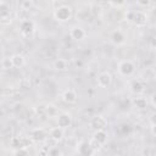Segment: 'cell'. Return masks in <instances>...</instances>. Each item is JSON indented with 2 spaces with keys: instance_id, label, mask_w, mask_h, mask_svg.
Wrapping results in <instances>:
<instances>
[{
  "instance_id": "cb8c5ba5",
  "label": "cell",
  "mask_w": 156,
  "mask_h": 156,
  "mask_svg": "<svg viewBox=\"0 0 156 156\" xmlns=\"http://www.w3.org/2000/svg\"><path fill=\"white\" fill-rule=\"evenodd\" d=\"M21 7H22V10L29 11V9L33 7V0H22V2H21Z\"/></svg>"
},
{
  "instance_id": "9a60e30c",
  "label": "cell",
  "mask_w": 156,
  "mask_h": 156,
  "mask_svg": "<svg viewBox=\"0 0 156 156\" xmlns=\"http://www.w3.org/2000/svg\"><path fill=\"white\" fill-rule=\"evenodd\" d=\"M147 100H146V98H144V96H136V98H134L133 100H132V105L135 107V108H138V110H144V108H146L147 107Z\"/></svg>"
},
{
  "instance_id": "836d02e7",
  "label": "cell",
  "mask_w": 156,
  "mask_h": 156,
  "mask_svg": "<svg viewBox=\"0 0 156 156\" xmlns=\"http://www.w3.org/2000/svg\"><path fill=\"white\" fill-rule=\"evenodd\" d=\"M76 66H77V67H78V66L82 67V66H83V62H82V61H76Z\"/></svg>"
},
{
  "instance_id": "4dcf8cb0",
  "label": "cell",
  "mask_w": 156,
  "mask_h": 156,
  "mask_svg": "<svg viewBox=\"0 0 156 156\" xmlns=\"http://www.w3.org/2000/svg\"><path fill=\"white\" fill-rule=\"evenodd\" d=\"M151 105H152L154 107H156V93H154V94L151 95Z\"/></svg>"
},
{
  "instance_id": "7402d4cb",
  "label": "cell",
  "mask_w": 156,
  "mask_h": 156,
  "mask_svg": "<svg viewBox=\"0 0 156 156\" xmlns=\"http://www.w3.org/2000/svg\"><path fill=\"white\" fill-rule=\"evenodd\" d=\"M35 113L39 116V117H43V116H46V104H40L35 107Z\"/></svg>"
},
{
  "instance_id": "603a6c76",
  "label": "cell",
  "mask_w": 156,
  "mask_h": 156,
  "mask_svg": "<svg viewBox=\"0 0 156 156\" xmlns=\"http://www.w3.org/2000/svg\"><path fill=\"white\" fill-rule=\"evenodd\" d=\"M1 66L4 69H9V68H12L13 65H12V61H11V57H5L1 62Z\"/></svg>"
},
{
  "instance_id": "d4e9b609",
  "label": "cell",
  "mask_w": 156,
  "mask_h": 156,
  "mask_svg": "<svg viewBox=\"0 0 156 156\" xmlns=\"http://www.w3.org/2000/svg\"><path fill=\"white\" fill-rule=\"evenodd\" d=\"M89 143H90V145H91V147H93V149H94L95 151H98V150H99V149H100V147L102 146V145H101L100 143H98V141H96L95 139H93V138H91V139L89 140Z\"/></svg>"
},
{
  "instance_id": "9c48e42d",
  "label": "cell",
  "mask_w": 156,
  "mask_h": 156,
  "mask_svg": "<svg viewBox=\"0 0 156 156\" xmlns=\"http://www.w3.org/2000/svg\"><path fill=\"white\" fill-rule=\"evenodd\" d=\"M110 40H111V43L115 44V45H122V44L126 43V35H124V33H123L122 30L116 29V30H113V32L111 33Z\"/></svg>"
},
{
  "instance_id": "ffe728a7",
  "label": "cell",
  "mask_w": 156,
  "mask_h": 156,
  "mask_svg": "<svg viewBox=\"0 0 156 156\" xmlns=\"http://www.w3.org/2000/svg\"><path fill=\"white\" fill-rule=\"evenodd\" d=\"M46 116L48 117H57L58 116V110H57V107L55 106V105H52V104H48L46 105Z\"/></svg>"
},
{
  "instance_id": "277c9868",
  "label": "cell",
  "mask_w": 156,
  "mask_h": 156,
  "mask_svg": "<svg viewBox=\"0 0 156 156\" xmlns=\"http://www.w3.org/2000/svg\"><path fill=\"white\" fill-rule=\"evenodd\" d=\"M34 29H35L34 22L30 21L29 18L21 21V23H20V32L22 33L23 37H30L34 33Z\"/></svg>"
},
{
  "instance_id": "e0dca14e",
  "label": "cell",
  "mask_w": 156,
  "mask_h": 156,
  "mask_svg": "<svg viewBox=\"0 0 156 156\" xmlns=\"http://www.w3.org/2000/svg\"><path fill=\"white\" fill-rule=\"evenodd\" d=\"M69 67V62L66 58H57L54 62V68L57 71H67Z\"/></svg>"
},
{
  "instance_id": "52a82bcc",
  "label": "cell",
  "mask_w": 156,
  "mask_h": 156,
  "mask_svg": "<svg viewBox=\"0 0 156 156\" xmlns=\"http://www.w3.org/2000/svg\"><path fill=\"white\" fill-rule=\"evenodd\" d=\"M71 124H72V116H71V113L62 112V113H60L57 116V126L58 127L66 129V128L71 127Z\"/></svg>"
},
{
  "instance_id": "44dd1931",
  "label": "cell",
  "mask_w": 156,
  "mask_h": 156,
  "mask_svg": "<svg viewBox=\"0 0 156 156\" xmlns=\"http://www.w3.org/2000/svg\"><path fill=\"white\" fill-rule=\"evenodd\" d=\"M10 145H11L13 149L24 147V146H23V141H22V138H20V136H12V138H11V140H10Z\"/></svg>"
},
{
  "instance_id": "d6986e66",
  "label": "cell",
  "mask_w": 156,
  "mask_h": 156,
  "mask_svg": "<svg viewBox=\"0 0 156 156\" xmlns=\"http://www.w3.org/2000/svg\"><path fill=\"white\" fill-rule=\"evenodd\" d=\"M0 17H1V20H2V22L5 21V20H7L9 17H10V7L6 5V2H4V1H1V5H0Z\"/></svg>"
},
{
  "instance_id": "6da1fadb",
  "label": "cell",
  "mask_w": 156,
  "mask_h": 156,
  "mask_svg": "<svg viewBox=\"0 0 156 156\" xmlns=\"http://www.w3.org/2000/svg\"><path fill=\"white\" fill-rule=\"evenodd\" d=\"M72 16V9L67 5H62V6H58L55 11H54V17L56 21L58 22H66L71 18Z\"/></svg>"
},
{
  "instance_id": "f1b7e54d",
  "label": "cell",
  "mask_w": 156,
  "mask_h": 156,
  "mask_svg": "<svg viewBox=\"0 0 156 156\" xmlns=\"http://www.w3.org/2000/svg\"><path fill=\"white\" fill-rule=\"evenodd\" d=\"M149 46H150V49L156 50V37H154V38L150 39V41H149Z\"/></svg>"
},
{
  "instance_id": "5b68a950",
  "label": "cell",
  "mask_w": 156,
  "mask_h": 156,
  "mask_svg": "<svg viewBox=\"0 0 156 156\" xmlns=\"http://www.w3.org/2000/svg\"><path fill=\"white\" fill-rule=\"evenodd\" d=\"M96 83L99 88H108L112 83V76L110 72H101L98 78H96Z\"/></svg>"
},
{
  "instance_id": "7c38bea8",
  "label": "cell",
  "mask_w": 156,
  "mask_h": 156,
  "mask_svg": "<svg viewBox=\"0 0 156 156\" xmlns=\"http://www.w3.org/2000/svg\"><path fill=\"white\" fill-rule=\"evenodd\" d=\"M130 90H132L134 94H136V95L141 94V93L145 90V84H144V82H143L141 79H133V80L130 82Z\"/></svg>"
},
{
  "instance_id": "8fae6325",
  "label": "cell",
  "mask_w": 156,
  "mask_h": 156,
  "mask_svg": "<svg viewBox=\"0 0 156 156\" xmlns=\"http://www.w3.org/2000/svg\"><path fill=\"white\" fill-rule=\"evenodd\" d=\"M69 35H71V38L74 39V40H83V39L87 37V33H85V30H84L82 27L76 26V27H73V28L71 29Z\"/></svg>"
},
{
  "instance_id": "4316f807",
  "label": "cell",
  "mask_w": 156,
  "mask_h": 156,
  "mask_svg": "<svg viewBox=\"0 0 156 156\" xmlns=\"http://www.w3.org/2000/svg\"><path fill=\"white\" fill-rule=\"evenodd\" d=\"M108 1H110V4H111L112 6H115V7H119V6L124 5V2H126V0H108Z\"/></svg>"
},
{
  "instance_id": "5bb4252c",
  "label": "cell",
  "mask_w": 156,
  "mask_h": 156,
  "mask_svg": "<svg viewBox=\"0 0 156 156\" xmlns=\"http://www.w3.org/2000/svg\"><path fill=\"white\" fill-rule=\"evenodd\" d=\"M77 93L73 90V89H67V90H65L63 91V94H62V99H63V101L65 102H67V104H74L76 101H77Z\"/></svg>"
},
{
  "instance_id": "484cf974",
  "label": "cell",
  "mask_w": 156,
  "mask_h": 156,
  "mask_svg": "<svg viewBox=\"0 0 156 156\" xmlns=\"http://www.w3.org/2000/svg\"><path fill=\"white\" fill-rule=\"evenodd\" d=\"M27 147H20V149H15L13 150V155H27Z\"/></svg>"
},
{
  "instance_id": "8992f818",
  "label": "cell",
  "mask_w": 156,
  "mask_h": 156,
  "mask_svg": "<svg viewBox=\"0 0 156 156\" xmlns=\"http://www.w3.org/2000/svg\"><path fill=\"white\" fill-rule=\"evenodd\" d=\"M132 23L135 24L136 27H143L147 23V15L144 11H134Z\"/></svg>"
},
{
  "instance_id": "4fadbf2b",
  "label": "cell",
  "mask_w": 156,
  "mask_h": 156,
  "mask_svg": "<svg viewBox=\"0 0 156 156\" xmlns=\"http://www.w3.org/2000/svg\"><path fill=\"white\" fill-rule=\"evenodd\" d=\"M63 128H61V127H54V128H51L50 129V132H49V135H50V139H52L54 141H60L62 138H63Z\"/></svg>"
},
{
  "instance_id": "d6a6232c",
  "label": "cell",
  "mask_w": 156,
  "mask_h": 156,
  "mask_svg": "<svg viewBox=\"0 0 156 156\" xmlns=\"http://www.w3.org/2000/svg\"><path fill=\"white\" fill-rule=\"evenodd\" d=\"M150 132L152 135L156 136V124H151V128H150Z\"/></svg>"
},
{
  "instance_id": "f546056e",
  "label": "cell",
  "mask_w": 156,
  "mask_h": 156,
  "mask_svg": "<svg viewBox=\"0 0 156 156\" xmlns=\"http://www.w3.org/2000/svg\"><path fill=\"white\" fill-rule=\"evenodd\" d=\"M133 15H134V11H129V12H127V13H126V20L129 21V22H132V20H133Z\"/></svg>"
},
{
  "instance_id": "1f68e13d",
  "label": "cell",
  "mask_w": 156,
  "mask_h": 156,
  "mask_svg": "<svg viewBox=\"0 0 156 156\" xmlns=\"http://www.w3.org/2000/svg\"><path fill=\"white\" fill-rule=\"evenodd\" d=\"M150 123H151V124H156V112L151 115V117H150Z\"/></svg>"
},
{
  "instance_id": "7a4b0ae2",
  "label": "cell",
  "mask_w": 156,
  "mask_h": 156,
  "mask_svg": "<svg viewBox=\"0 0 156 156\" xmlns=\"http://www.w3.org/2000/svg\"><path fill=\"white\" fill-rule=\"evenodd\" d=\"M118 73L122 77H130L135 72V66L130 60H123L118 63Z\"/></svg>"
},
{
  "instance_id": "3957f363",
  "label": "cell",
  "mask_w": 156,
  "mask_h": 156,
  "mask_svg": "<svg viewBox=\"0 0 156 156\" xmlns=\"http://www.w3.org/2000/svg\"><path fill=\"white\" fill-rule=\"evenodd\" d=\"M89 127L95 132V130H104L106 129L107 127V119L101 116V115H98V116H94L90 122H89Z\"/></svg>"
},
{
  "instance_id": "83f0119b",
  "label": "cell",
  "mask_w": 156,
  "mask_h": 156,
  "mask_svg": "<svg viewBox=\"0 0 156 156\" xmlns=\"http://www.w3.org/2000/svg\"><path fill=\"white\" fill-rule=\"evenodd\" d=\"M151 0H136V4L140 6V7H147L150 5Z\"/></svg>"
},
{
  "instance_id": "2e32d148",
  "label": "cell",
  "mask_w": 156,
  "mask_h": 156,
  "mask_svg": "<svg viewBox=\"0 0 156 156\" xmlns=\"http://www.w3.org/2000/svg\"><path fill=\"white\" fill-rule=\"evenodd\" d=\"M93 139H95L98 143H100L101 145H105L107 143V139H108V135L107 133L104 130H95L94 134H93Z\"/></svg>"
},
{
  "instance_id": "ba28073f",
  "label": "cell",
  "mask_w": 156,
  "mask_h": 156,
  "mask_svg": "<svg viewBox=\"0 0 156 156\" xmlns=\"http://www.w3.org/2000/svg\"><path fill=\"white\" fill-rule=\"evenodd\" d=\"M29 136L33 140V143H41L46 139V133L43 128H34L30 130Z\"/></svg>"
},
{
  "instance_id": "ac0fdd59",
  "label": "cell",
  "mask_w": 156,
  "mask_h": 156,
  "mask_svg": "<svg viewBox=\"0 0 156 156\" xmlns=\"http://www.w3.org/2000/svg\"><path fill=\"white\" fill-rule=\"evenodd\" d=\"M11 61H12L13 67H16V68H20L24 65V57L21 54H13L11 56Z\"/></svg>"
},
{
  "instance_id": "30bf717a",
  "label": "cell",
  "mask_w": 156,
  "mask_h": 156,
  "mask_svg": "<svg viewBox=\"0 0 156 156\" xmlns=\"http://www.w3.org/2000/svg\"><path fill=\"white\" fill-rule=\"evenodd\" d=\"M78 152H79L80 155H83V156H88V155H94L96 151L91 147V145H90L89 141L83 140V141H80L79 145H78Z\"/></svg>"
}]
</instances>
